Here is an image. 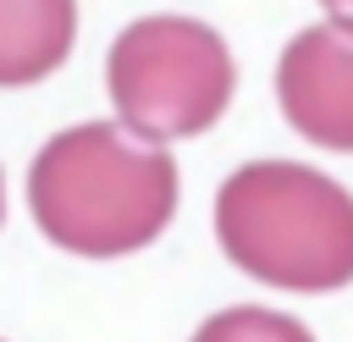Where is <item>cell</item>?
<instances>
[{
  "mask_svg": "<svg viewBox=\"0 0 353 342\" xmlns=\"http://www.w3.org/2000/svg\"><path fill=\"white\" fill-rule=\"evenodd\" d=\"M28 210L66 254H138L176 210V165L160 143H143L116 121H77L33 154Z\"/></svg>",
  "mask_w": 353,
  "mask_h": 342,
  "instance_id": "obj_1",
  "label": "cell"
},
{
  "mask_svg": "<svg viewBox=\"0 0 353 342\" xmlns=\"http://www.w3.org/2000/svg\"><path fill=\"white\" fill-rule=\"evenodd\" d=\"M77 39V0H0V88L50 77Z\"/></svg>",
  "mask_w": 353,
  "mask_h": 342,
  "instance_id": "obj_5",
  "label": "cell"
},
{
  "mask_svg": "<svg viewBox=\"0 0 353 342\" xmlns=\"http://www.w3.org/2000/svg\"><path fill=\"white\" fill-rule=\"evenodd\" d=\"M325 6V17H331V28H342V33H353V0H320Z\"/></svg>",
  "mask_w": 353,
  "mask_h": 342,
  "instance_id": "obj_7",
  "label": "cell"
},
{
  "mask_svg": "<svg viewBox=\"0 0 353 342\" xmlns=\"http://www.w3.org/2000/svg\"><path fill=\"white\" fill-rule=\"evenodd\" d=\"M0 221H6V177H0Z\"/></svg>",
  "mask_w": 353,
  "mask_h": 342,
  "instance_id": "obj_8",
  "label": "cell"
},
{
  "mask_svg": "<svg viewBox=\"0 0 353 342\" xmlns=\"http://www.w3.org/2000/svg\"><path fill=\"white\" fill-rule=\"evenodd\" d=\"M215 237L237 270L281 292L353 281V193L314 165H237L215 193Z\"/></svg>",
  "mask_w": 353,
  "mask_h": 342,
  "instance_id": "obj_2",
  "label": "cell"
},
{
  "mask_svg": "<svg viewBox=\"0 0 353 342\" xmlns=\"http://www.w3.org/2000/svg\"><path fill=\"white\" fill-rule=\"evenodd\" d=\"M193 342H314L303 320L281 314V309H259V303H243V309H221L210 314Z\"/></svg>",
  "mask_w": 353,
  "mask_h": 342,
  "instance_id": "obj_6",
  "label": "cell"
},
{
  "mask_svg": "<svg viewBox=\"0 0 353 342\" xmlns=\"http://www.w3.org/2000/svg\"><path fill=\"white\" fill-rule=\"evenodd\" d=\"M105 88L121 127L143 143L199 138L237 88L226 39L193 17H138L105 55Z\"/></svg>",
  "mask_w": 353,
  "mask_h": 342,
  "instance_id": "obj_3",
  "label": "cell"
},
{
  "mask_svg": "<svg viewBox=\"0 0 353 342\" xmlns=\"http://www.w3.org/2000/svg\"><path fill=\"white\" fill-rule=\"evenodd\" d=\"M287 121L320 149H353V33L303 28L276 61Z\"/></svg>",
  "mask_w": 353,
  "mask_h": 342,
  "instance_id": "obj_4",
  "label": "cell"
}]
</instances>
